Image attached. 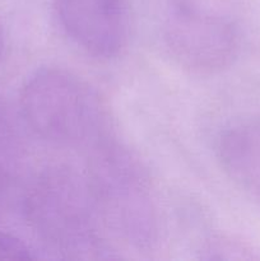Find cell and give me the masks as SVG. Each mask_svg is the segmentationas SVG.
Instances as JSON below:
<instances>
[{"instance_id":"6da1fadb","label":"cell","mask_w":260,"mask_h":261,"mask_svg":"<svg viewBox=\"0 0 260 261\" xmlns=\"http://www.w3.org/2000/svg\"><path fill=\"white\" fill-rule=\"evenodd\" d=\"M23 212L38 239L63 259L110 257L91 186L74 168L55 165L40 172L27 190Z\"/></svg>"},{"instance_id":"7a4b0ae2","label":"cell","mask_w":260,"mask_h":261,"mask_svg":"<svg viewBox=\"0 0 260 261\" xmlns=\"http://www.w3.org/2000/svg\"><path fill=\"white\" fill-rule=\"evenodd\" d=\"M102 221L124 241L149 250L160 239L154 191L138 158L109 137L89 150L87 175Z\"/></svg>"},{"instance_id":"3957f363","label":"cell","mask_w":260,"mask_h":261,"mask_svg":"<svg viewBox=\"0 0 260 261\" xmlns=\"http://www.w3.org/2000/svg\"><path fill=\"white\" fill-rule=\"evenodd\" d=\"M20 107L31 129L60 147L89 152L110 137L106 112L96 92L64 69L35 71L23 86Z\"/></svg>"},{"instance_id":"277c9868","label":"cell","mask_w":260,"mask_h":261,"mask_svg":"<svg viewBox=\"0 0 260 261\" xmlns=\"http://www.w3.org/2000/svg\"><path fill=\"white\" fill-rule=\"evenodd\" d=\"M162 36L178 65L214 74L237 56L241 30L229 0H167Z\"/></svg>"},{"instance_id":"5b68a950","label":"cell","mask_w":260,"mask_h":261,"mask_svg":"<svg viewBox=\"0 0 260 261\" xmlns=\"http://www.w3.org/2000/svg\"><path fill=\"white\" fill-rule=\"evenodd\" d=\"M66 35L96 58L111 59L129 38L127 0H51Z\"/></svg>"},{"instance_id":"8992f818","label":"cell","mask_w":260,"mask_h":261,"mask_svg":"<svg viewBox=\"0 0 260 261\" xmlns=\"http://www.w3.org/2000/svg\"><path fill=\"white\" fill-rule=\"evenodd\" d=\"M217 153L229 177L260 200V116L224 129L217 142Z\"/></svg>"},{"instance_id":"52a82bcc","label":"cell","mask_w":260,"mask_h":261,"mask_svg":"<svg viewBox=\"0 0 260 261\" xmlns=\"http://www.w3.org/2000/svg\"><path fill=\"white\" fill-rule=\"evenodd\" d=\"M18 140L12 117L0 97V177L8 178L18 160Z\"/></svg>"},{"instance_id":"ba28073f","label":"cell","mask_w":260,"mask_h":261,"mask_svg":"<svg viewBox=\"0 0 260 261\" xmlns=\"http://www.w3.org/2000/svg\"><path fill=\"white\" fill-rule=\"evenodd\" d=\"M37 257L30 245L19 237L0 231V260H33Z\"/></svg>"},{"instance_id":"9c48e42d","label":"cell","mask_w":260,"mask_h":261,"mask_svg":"<svg viewBox=\"0 0 260 261\" xmlns=\"http://www.w3.org/2000/svg\"><path fill=\"white\" fill-rule=\"evenodd\" d=\"M3 51H4V35H3L2 28H0V56H2Z\"/></svg>"}]
</instances>
